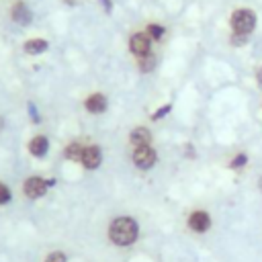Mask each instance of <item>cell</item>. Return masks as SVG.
Here are the masks:
<instances>
[{"label":"cell","mask_w":262,"mask_h":262,"mask_svg":"<svg viewBox=\"0 0 262 262\" xmlns=\"http://www.w3.org/2000/svg\"><path fill=\"white\" fill-rule=\"evenodd\" d=\"M139 225L133 217H117L108 227V237L117 246H131L137 239Z\"/></svg>","instance_id":"obj_1"},{"label":"cell","mask_w":262,"mask_h":262,"mask_svg":"<svg viewBox=\"0 0 262 262\" xmlns=\"http://www.w3.org/2000/svg\"><path fill=\"white\" fill-rule=\"evenodd\" d=\"M229 25H231L235 35H246L248 37L256 27V14L250 8H235L231 18H229Z\"/></svg>","instance_id":"obj_2"},{"label":"cell","mask_w":262,"mask_h":262,"mask_svg":"<svg viewBox=\"0 0 262 262\" xmlns=\"http://www.w3.org/2000/svg\"><path fill=\"white\" fill-rule=\"evenodd\" d=\"M158 162V154L151 145H137L133 149V164L141 170H149Z\"/></svg>","instance_id":"obj_3"},{"label":"cell","mask_w":262,"mask_h":262,"mask_svg":"<svg viewBox=\"0 0 262 262\" xmlns=\"http://www.w3.org/2000/svg\"><path fill=\"white\" fill-rule=\"evenodd\" d=\"M53 184H55V180H45L41 176H31L23 184V190H25V194L29 199H39V196H43L47 192V186H53Z\"/></svg>","instance_id":"obj_4"},{"label":"cell","mask_w":262,"mask_h":262,"mask_svg":"<svg viewBox=\"0 0 262 262\" xmlns=\"http://www.w3.org/2000/svg\"><path fill=\"white\" fill-rule=\"evenodd\" d=\"M129 49H131L133 55H137V59L149 55V51H151V37L147 33H133L131 39H129Z\"/></svg>","instance_id":"obj_5"},{"label":"cell","mask_w":262,"mask_h":262,"mask_svg":"<svg viewBox=\"0 0 262 262\" xmlns=\"http://www.w3.org/2000/svg\"><path fill=\"white\" fill-rule=\"evenodd\" d=\"M82 166L86 168V170H94V168H98L100 166V162H102V154H100V147L98 145H88V147H84V154H82Z\"/></svg>","instance_id":"obj_6"},{"label":"cell","mask_w":262,"mask_h":262,"mask_svg":"<svg viewBox=\"0 0 262 262\" xmlns=\"http://www.w3.org/2000/svg\"><path fill=\"white\" fill-rule=\"evenodd\" d=\"M188 227L196 233H205L211 227V217L205 211H192L188 217Z\"/></svg>","instance_id":"obj_7"},{"label":"cell","mask_w":262,"mask_h":262,"mask_svg":"<svg viewBox=\"0 0 262 262\" xmlns=\"http://www.w3.org/2000/svg\"><path fill=\"white\" fill-rule=\"evenodd\" d=\"M84 106H86L88 113H92V115H100V113L106 111V96H104L102 92H92V94L84 100Z\"/></svg>","instance_id":"obj_8"},{"label":"cell","mask_w":262,"mask_h":262,"mask_svg":"<svg viewBox=\"0 0 262 262\" xmlns=\"http://www.w3.org/2000/svg\"><path fill=\"white\" fill-rule=\"evenodd\" d=\"M10 16H12V20H14L16 25H23V27H25V25H29V23H31L33 12H31V8H29L27 4L18 2V4H14V6H12Z\"/></svg>","instance_id":"obj_9"},{"label":"cell","mask_w":262,"mask_h":262,"mask_svg":"<svg viewBox=\"0 0 262 262\" xmlns=\"http://www.w3.org/2000/svg\"><path fill=\"white\" fill-rule=\"evenodd\" d=\"M129 141L133 143V147H137V145H149V143H151V133H149L147 127L139 125V127H135V129L129 133Z\"/></svg>","instance_id":"obj_10"},{"label":"cell","mask_w":262,"mask_h":262,"mask_svg":"<svg viewBox=\"0 0 262 262\" xmlns=\"http://www.w3.org/2000/svg\"><path fill=\"white\" fill-rule=\"evenodd\" d=\"M47 149H49V139H47L45 135H35V137L29 141V151H31V156H35V158H43V156L47 154Z\"/></svg>","instance_id":"obj_11"},{"label":"cell","mask_w":262,"mask_h":262,"mask_svg":"<svg viewBox=\"0 0 262 262\" xmlns=\"http://www.w3.org/2000/svg\"><path fill=\"white\" fill-rule=\"evenodd\" d=\"M47 47H49V43H47L45 39H29V41H25V45H23L25 53H29V55H39V53L47 51Z\"/></svg>","instance_id":"obj_12"},{"label":"cell","mask_w":262,"mask_h":262,"mask_svg":"<svg viewBox=\"0 0 262 262\" xmlns=\"http://www.w3.org/2000/svg\"><path fill=\"white\" fill-rule=\"evenodd\" d=\"M63 154H66V158H68V160H72V162H78V160H82L84 147L80 145V141H70Z\"/></svg>","instance_id":"obj_13"},{"label":"cell","mask_w":262,"mask_h":262,"mask_svg":"<svg viewBox=\"0 0 262 262\" xmlns=\"http://www.w3.org/2000/svg\"><path fill=\"white\" fill-rule=\"evenodd\" d=\"M137 68H139V72H143V74H147V72L156 70V57H154V55H145V57H139V61H137Z\"/></svg>","instance_id":"obj_14"},{"label":"cell","mask_w":262,"mask_h":262,"mask_svg":"<svg viewBox=\"0 0 262 262\" xmlns=\"http://www.w3.org/2000/svg\"><path fill=\"white\" fill-rule=\"evenodd\" d=\"M164 33H166V29H164L162 25H156V23H151V25H147V35H149L151 39H156V41H160V39L164 37Z\"/></svg>","instance_id":"obj_15"},{"label":"cell","mask_w":262,"mask_h":262,"mask_svg":"<svg viewBox=\"0 0 262 262\" xmlns=\"http://www.w3.org/2000/svg\"><path fill=\"white\" fill-rule=\"evenodd\" d=\"M248 164V156L246 154H237V156H233V160H231V168L235 170V168H242V166H246Z\"/></svg>","instance_id":"obj_16"},{"label":"cell","mask_w":262,"mask_h":262,"mask_svg":"<svg viewBox=\"0 0 262 262\" xmlns=\"http://www.w3.org/2000/svg\"><path fill=\"white\" fill-rule=\"evenodd\" d=\"M10 199H12V192H10V188H8L6 184H2V182H0V205H6Z\"/></svg>","instance_id":"obj_17"},{"label":"cell","mask_w":262,"mask_h":262,"mask_svg":"<svg viewBox=\"0 0 262 262\" xmlns=\"http://www.w3.org/2000/svg\"><path fill=\"white\" fill-rule=\"evenodd\" d=\"M170 111H172V104H164V106H160V108H158V111H156V113L151 115V119H154V121H158V119L166 117V115H168Z\"/></svg>","instance_id":"obj_18"},{"label":"cell","mask_w":262,"mask_h":262,"mask_svg":"<svg viewBox=\"0 0 262 262\" xmlns=\"http://www.w3.org/2000/svg\"><path fill=\"white\" fill-rule=\"evenodd\" d=\"M45 262H66V254L63 252H51L45 258Z\"/></svg>","instance_id":"obj_19"},{"label":"cell","mask_w":262,"mask_h":262,"mask_svg":"<svg viewBox=\"0 0 262 262\" xmlns=\"http://www.w3.org/2000/svg\"><path fill=\"white\" fill-rule=\"evenodd\" d=\"M246 41H248L246 35H235V33L231 35V45H235V47H237V45H244Z\"/></svg>","instance_id":"obj_20"},{"label":"cell","mask_w":262,"mask_h":262,"mask_svg":"<svg viewBox=\"0 0 262 262\" xmlns=\"http://www.w3.org/2000/svg\"><path fill=\"white\" fill-rule=\"evenodd\" d=\"M29 113H31V119H33L35 123H39V115H37V111H35L33 104H29Z\"/></svg>","instance_id":"obj_21"},{"label":"cell","mask_w":262,"mask_h":262,"mask_svg":"<svg viewBox=\"0 0 262 262\" xmlns=\"http://www.w3.org/2000/svg\"><path fill=\"white\" fill-rule=\"evenodd\" d=\"M184 156L194 158V149H192V145H190V143H186V145H184Z\"/></svg>","instance_id":"obj_22"},{"label":"cell","mask_w":262,"mask_h":262,"mask_svg":"<svg viewBox=\"0 0 262 262\" xmlns=\"http://www.w3.org/2000/svg\"><path fill=\"white\" fill-rule=\"evenodd\" d=\"M102 2V6L106 8V12H111V8H113V4H111V0H100Z\"/></svg>","instance_id":"obj_23"},{"label":"cell","mask_w":262,"mask_h":262,"mask_svg":"<svg viewBox=\"0 0 262 262\" xmlns=\"http://www.w3.org/2000/svg\"><path fill=\"white\" fill-rule=\"evenodd\" d=\"M256 80H258V86L262 88V68L258 70V74H256Z\"/></svg>","instance_id":"obj_24"},{"label":"cell","mask_w":262,"mask_h":262,"mask_svg":"<svg viewBox=\"0 0 262 262\" xmlns=\"http://www.w3.org/2000/svg\"><path fill=\"white\" fill-rule=\"evenodd\" d=\"M258 188H260V192H262V174H260V178H258Z\"/></svg>","instance_id":"obj_25"},{"label":"cell","mask_w":262,"mask_h":262,"mask_svg":"<svg viewBox=\"0 0 262 262\" xmlns=\"http://www.w3.org/2000/svg\"><path fill=\"white\" fill-rule=\"evenodd\" d=\"M4 129V117H0V131Z\"/></svg>","instance_id":"obj_26"}]
</instances>
